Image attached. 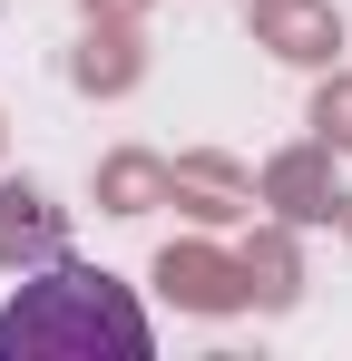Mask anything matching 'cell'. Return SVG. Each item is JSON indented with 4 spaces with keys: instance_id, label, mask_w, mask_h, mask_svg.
I'll return each mask as SVG.
<instances>
[{
    "instance_id": "obj_1",
    "label": "cell",
    "mask_w": 352,
    "mask_h": 361,
    "mask_svg": "<svg viewBox=\"0 0 352 361\" xmlns=\"http://www.w3.org/2000/svg\"><path fill=\"white\" fill-rule=\"evenodd\" d=\"M147 312L127 283H108L98 264L49 254V274H30L0 302V361H147Z\"/></svg>"
},
{
    "instance_id": "obj_2",
    "label": "cell",
    "mask_w": 352,
    "mask_h": 361,
    "mask_svg": "<svg viewBox=\"0 0 352 361\" xmlns=\"http://www.w3.org/2000/svg\"><path fill=\"white\" fill-rule=\"evenodd\" d=\"M49 264L59 254V205H40L30 185H0V264Z\"/></svg>"
}]
</instances>
